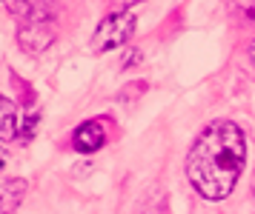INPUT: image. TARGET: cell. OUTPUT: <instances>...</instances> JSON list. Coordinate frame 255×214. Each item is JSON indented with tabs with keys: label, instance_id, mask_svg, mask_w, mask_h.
Instances as JSON below:
<instances>
[{
	"label": "cell",
	"instance_id": "52a82bcc",
	"mask_svg": "<svg viewBox=\"0 0 255 214\" xmlns=\"http://www.w3.org/2000/svg\"><path fill=\"white\" fill-rule=\"evenodd\" d=\"M37 120H40V114H37V112H32L29 117H26V123H23V135H26V137H32V132H35Z\"/></svg>",
	"mask_w": 255,
	"mask_h": 214
},
{
	"label": "cell",
	"instance_id": "3957f363",
	"mask_svg": "<svg viewBox=\"0 0 255 214\" xmlns=\"http://www.w3.org/2000/svg\"><path fill=\"white\" fill-rule=\"evenodd\" d=\"M52 40H55V29H52V23H43V17H26L23 29L17 32V43H20V49L23 52H29V55H40L43 49H49L52 46Z\"/></svg>",
	"mask_w": 255,
	"mask_h": 214
},
{
	"label": "cell",
	"instance_id": "8992f818",
	"mask_svg": "<svg viewBox=\"0 0 255 214\" xmlns=\"http://www.w3.org/2000/svg\"><path fill=\"white\" fill-rule=\"evenodd\" d=\"M17 132V109L12 100L0 94V140H12Z\"/></svg>",
	"mask_w": 255,
	"mask_h": 214
},
{
	"label": "cell",
	"instance_id": "6da1fadb",
	"mask_svg": "<svg viewBox=\"0 0 255 214\" xmlns=\"http://www.w3.org/2000/svg\"><path fill=\"white\" fill-rule=\"evenodd\" d=\"M247 160L244 132L232 120L209 123L186 157V177L207 200H224L235 189Z\"/></svg>",
	"mask_w": 255,
	"mask_h": 214
},
{
	"label": "cell",
	"instance_id": "9c48e42d",
	"mask_svg": "<svg viewBox=\"0 0 255 214\" xmlns=\"http://www.w3.org/2000/svg\"><path fill=\"white\" fill-rule=\"evenodd\" d=\"M250 57H253V63H255V40L250 43Z\"/></svg>",
	"mask_w": 255,
	"mask_h": 214
},
{
	"label": "cell",
	"instance_id": "ba28073f",
	"mask_svg": "<svg viewBox=\"0 0 255 214\" xmlns=\"http://www.w3.org/2000/svg\"><path fill=\"white\" fill-rule=\"evenodd\" d=\"M6 163H9V154H6V151H3V148H0V171L6 169Z\"/></svg>",
	"mask_w": 255,
	"mask_h": 214
},
{
	"label": "cell",
	"instance_id": "5b68a950",
	"mask_svg": "<svg viewBox=\"0 0 255 214\" xmlns=\"http://www.w3.org/2000/svg\"><path fill=\"white\" fill-rule=\"evenodd\" d=\"M23 192H26V180H20V177L0 183V214H12L23 200Z\"/></svg>",
	"mask_w": 255,
	"mask_h": 214
},
{
	"label": "cell",
	"instance_id": "7a4b0ae2",
	"mask_svg": "<svg viewBox=\"0 0 255 214\" xmlns=\"http://www.w3.org/2000/svg\"><path fill=\"white\" fill-rule=\"evenodd\" d=\"M132 32H135V14L132 11H115V14H106L104 20L98 23L89 46H92L95 55H104L109 49L127 43Z\"/></svg>",
	"mask_w": 255,
	"mask_h": 214
},
{
	"label": "cell",
	"instance_id": "30bf717a",
	"mask_svg": "<svg viewBox=\"0 0 255 214\" xmlns=\"http://www.w3.org/2000/svg\"><path fill=\"white\" fill-rule=\"evenodd\" d=\"M253 186H255V180H253Z\"/></svg>",
	"mask_w": 255,
	"mask_h": 214
},
{
	"label": "cell",
	"instance_id": "277c9868",
	"mask_svg": "<svg viewBox=\"0 0 255 214\" xmlns=\"http://www.w3.org/2000/svg\"><path fill=\"white\" fill-rule=\"evenodd\" d=\"M72 143H75V148H78V151H83V154H92V151H98V148L106 143L104 123H101V120H89V123L78 126V132H75V137H72Z\"/></svg>",
	"mask_w": 255,
	"mask_h": 214
}]
</instances>
